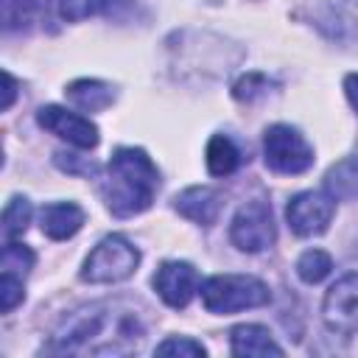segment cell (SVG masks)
<instances>
[{
	"instance_id": "6da1fadb",
	"label": "cell",
	"mask_w": 358,
	"mask_h": 358,
	"mask_svg": "<svg viewBox=\"0 0 358 358\" xmlns=\"http://www.w3.org/2000/svg\"><path fill=\"white\" fill-rule=\"evenodd\" d=\"M145 338L143 322L134 310L115 305H90L76 310L62 322L48 352H70V355H117L131 352Z\"/></svg>"
},
{
	"instance_id": "7a4b0ae2",
	"label": "cell",
	"mask_w": 358,
	"mask_h": 358,
	"mask_svg": "<svg viewBox=\"0 0 358 358\" xmlns=\"http://www.w3.org/2000/svg\"><path fill=\"white\" fill-rule=\"evenodd\" d=\"M159 187V171L143 148H117L101 179V196L112 215L129 218L151 207Z\"/></svg>"
},
{
	"instance_id": "3957f363",
	"label": "cell",
	"mask_w": 358,
	"mask_h": 358,
	"mask_svg": "<svg viewBox=\"0 0 358 358\" xmlns=\"http://www.w3.org/2000/svg\"><path fill=\"white\" fill-rule=\"evenodd\" d=\"M271 299L268 285L249 274H215L201 282V302L210 313H235L260 308Z\"/></svg>"
},
{
	"instance_id": "277c9868",
	"label": "cell",
	"mask_w": 358,
	"mask_h": 358,
	"mask_svg": "<svg viewBox=\"0 0 358 358\" xmlns=\"http://www.w3.org/2000/svg\"><path fill=\"white\" fill-rule=\"evenodd\" d=\"M140 263V252L123 235H106L84 260L81 280L84 282H120L134 274Z\"/></svg>"
},
{
	"instance_id": "5b68a950",
	"label": "cell",
	"mask_w": 358,
	"mask_h": 358,
	"mask_svg": "<svg viewBox=\"0 0 358 358\" xmlns=\"http://www.w3.org/2000/svg\"><path fill=\"white\" fill-rule=\"evenodd\" d=\"M263 154H266V165L274 173H285V176L305 173L313 165V148L296 129L285 123H274L266 129Z\"/></svg>"
},
{
	"instance_id": "8992f818",
	"label": "cell",
	"mask_w": 358,
	"mask_h": 358,
	"mask_svg": "<svg viewBox=\"0 0 358 358\" xmlns=\"http://www.w3.org/2000/svg\"><path fill=\"white\" fill-rule=\"evenodd\" d=\"M229 238L241 252H263L274 243L277 229H274V218H271V207L263 199H252L246 201L229 227Z\"/></svg>"
},
{
	"instance_id": "52a82bcc",
	"label": "cell",
	"mask_w": 358,
	"mask_h": 358,
	"mask_svg": "<svg viewBox=\"0 0 358 358\" xmlns=\"http://www.w3.org/2000/svg\"><path fill=\"white\" fill-rule=\"evenodd\" d=\"M322 316L327 330L336 336H352L358 330V271H350L330 285Z\"/></svg>"
},
{
	"instance_id": "ba28073f",
	"label": "cell",
	"mask_w": 358,
	"mask_h": 358,
	"mask_svg": "<svg viewBox=\"0 0 358 358\" xmlns=\"http://www.w3.org/2000/svg\"><path fill=\"white\" fill-rule=\"evenodd\" d=\"M333 213H336V199L322 190L296 193L285 207V218H288L291 229L302 238L324 232L333 221Z\"/></svg>"
},
{
	"instance_id": "9c48e42d",
	"label": "cell",
	"mask_w": 358,
	"mask_h": 358,
	"mask_svg": "<svg viewBox=\"0 0 358 358\" xmlns=\"http://www.w3.org/2000/svg\"><path fill=\"white\" fill-rule=\"evenodd\" d=\"M36 120H39L42 129L53 131L56 137L67 140L70 145H78V148H95L98 145L95 123H90L87 117H81V115H76V112H70L64 106H56V103L42 106Z\"/></svg>"
},
{
	"instance_id": "30bf717a",
	"label": "cell",
	"mask_w": 358,
	"mask_h": 358,
	"mask_svg": "<svg viewBox=\"0 0 358 358\" xmlns=\"http://www.w3.org/2000/svg\"><path fill=\"white\" fill-rule=\"evenodd\" d=\"M151 282H154V291L159 294V299L165 305L185 308L199 288V271L185 260H168L157 268Z\"/></svg>"
},
{
	"instance_id": "8fae6325",
	"label": "cell",
	"mask_w": 358,
	"mask_h": 358,
	"mask_svg": "<svg viewBox=\"0 0 358 358\" xmlns=\"http://www.w3.org/2000/svg\"><path fill=\"white\" fill-rule=\"evenodd\" d=\"M173 207H176L179 215H185V218H190V221L207 227V224H213V221L218 218V213H221V193L213 190V187L196 185V187L182 190V193L173 199Z\"/></svg>"
},
{
	"instance_id": "7c38bea8",
	"label": "cell",
	"mask_w": 358,
	"mask_h": 358,
	"mask_svg": "<svg viewBox=\"0 0 358 358\" xmlns=\"http://www.w3.org/2000/svg\"><path fill=\"white\" fill-rule=\"evenodd\" d=\"M84 210L76 201H56V204H45L39 213V224L42 232L53 241H64L73 238L81 227H84Z\"/></svg>"
},
{
	"instance_id": "4fadbf2b",
	"label": "cell",
	"mask_w": 358,
	"mask_h": 358,
	"mask_svg": "<svg viewBox=\"0 0 358 358\" xmlns=\"http://www.w3.org/2000/svg\"><path fill=\"white\" fill-rule=\"evenodd\" d=\"M232 355H282V347L263 324H238L229 333Z\"/></svg>"
},
{
	"instance_id": "5bb4252c",
	"label": "cell",
	"mask_w": 358,
	"mask_h": 358,
	"mask_svg": "<svg viewBox=\"0 0 358 358\" xmlns=\"http://www.w3.org/2000/svg\"><path fill=\"white\" fill-rule=\"evenodd\" d=\"M67 98L84 109V112H98V109H106L112 101H115V90L103 81H95V78H78L73 81L67 90Z\"/></svg>"
},
{
	"instance_id": "9a60e30c",
	"label": "cell",
	"mask_w": 358,
	"mask_h": 358,
	"mask_svg": "<svg viewBox=\"0 0 358 358\" xmlns=\"http://www.w3.org/2000/svg\"><path fill=\"white\" fill-rule=\"evenodd\" d=\"M324 190L338 201L358 199V157L338 159L324 176Z\"/></svg>"
},
{
	"instance_id": "2e32d148",
	"label": "cell",
	"mask_w": 358,
	"mask_h": 358,
	"mask_svg": "<svg viewBox=\"0 0 358 358\" xmlns=\"http://www.w3.org/2000/svg\"><path fill=\"white\" fill-rule=\"evenodd\" d=\"M241 162V154L235 148V143L224 134H215L207 145V168L213 176H229Z\"/></svg>"
},
{
	"instance_id": "e0dca14e",
	"label": "cell",
	"mask_w": 358,
	"mask_h": 358,
	"mask_svg": "<svg viewBox=\"0 0 358 358\" xmlns=\"http://www.w3.org/2000/svg\"><path fill=\"white\" fill-rule=\"evenodd\" d=\"M28 221H31V201L25 196H14L3 210V235H6V241L20 238L28 229Z\"/></svg>"
},
{
	"instance_id": "ac0fdd59",
	"label": "cell",
	"mask_w": 358,
	"mask_h": 358,
	"mask_svg": "<svg viewBox=\"0 0 358 358\" xmlns=\"http://www.w3.org/2000/svg\"><path fill=\"white\" fill-rule=\"evenodd\" d=\"M330 268H333V260H330V255L322 252V249H308V252L296 260V274H299V280L308 282V285L322 282V280L330 274Z\"/></svg>"
},
{
	"instance_id": "d6986e66",
	"label": "cell",
	"mask_w": 358,
	"mask_h": 358,
	"mask_svg": "<svg viewBox=\"0 0 358 358\" xmlns=\"http://www.w3.org/2000/svg\"><path fill=\"white\" fill-rule=\"evenodd\" d=\"M0 263H3V271L17 274V277H25L31 271V266H34V252L28 246H22V243L8 241L3 246V260Z\"/></svg>"
},
{
	"instance_id": "ffe728a7",
	"label": "cell",
	"mask_w": 358,
	"mask_h": 358,
	"mask_svg": "<svg viewBox=\"0 0 358 358\" xmlns=\"http://www.w3.org/2000/svg\"><path fill=\"white\" fill-rule=\"evenodd\" d=\"M42 8V0H3V22L6 28H17L28 22Z\"/></svg>"
},
{
	"instance_id": "44dd1931",
	"label": "cell",
	"mask_w": 358,
	"mask_h": 358,
	"mask_svg": "<svg viewBox=\"0 0 358 358\" xmlns=\"http://www.w3.org/2000/svg\"><path fill=\"white\" fill-rule=\"evenodd\" d=\"M106 0H59V14L67 20V22H78V20H87L92 14H98L103 8Z\"/></svg>"
},
{
	"instance_id": "7402d4cb",
	"label": "cell",
	"mask_w": 358,
	"mask_h": 358,
	"mask_svg": "<svg viewBox=\"0 0 358 358\" xmlns=\"http://www.w3.org/2000/svg\"><path fill=\"white\" fill-rule=\"evenodd\" d=\"M268 90V78L266 76H260V73H246L243 78H238L235 81V87H232V95L238 98V101H255L257 95H263Z\"/></svg>"
},
{
	"instance_id": "603a6c76",
	"label": "cell",
	"mask_w": 358,
	"mask_h": 358,
	"mask_svg": "<svg viewBox=\"0 0 358 358\" xmlns=\"http://www.w3.org/2000/svg\"><path fill=\"white\" fill-rule=\"evenodd\" d=\"M20 302H22V277L3 271V280H0V308H3V313H11Z\"/></svg>"
},
{
	"instance_id": "cb8c5ba5",
	"label": "cell",
	"mask_w": 358,
	"mask_h": 358,
	"mask_svg": "<svg viewBox=\"0 0 358 358\" xmlns=\"http://www.w3.org/2000/svg\"><path fill=\"white\" fill-rule=\"evenodd\" d=\"M157 355H204V347L187 336H171L162 344H157Z\"/></svg>"
},
{
	"instance_id": "d4e9b609",
	"label": "cell",
	"mask_w": 358,
	"mask_h": 358,
	"mask_svg": "<svg viewBox=\"0 0 358 358\" xmlns=\"http://www.w3.org/2000/svg\"><path fill=\"white\" fill-rule=\"evenodd\" d=\"M344 92H347V98H350L352 109L358 112V73H350V76L344 78Z\"/></svg>"
},
{
	"instance_id": "484cf974",
	"label": "cell",
	"mask_w": 358,
	"mask_h": 358,
	"mask_svg": "<svg viewBox=\"0 0 358 358\" xmlns=\"http://www.w3.org/2000/svg\"><path fill=\"white\" fill-rule=\"evenodd\" d=\"M3 81H6V98H3V109H11L14 95H17V81H14V76H11L8 70L3 73Z\"/></svg>"
}]
</instances>
